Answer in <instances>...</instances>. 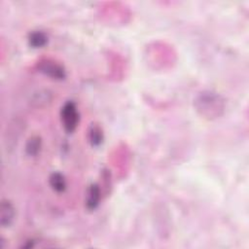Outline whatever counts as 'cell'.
I'll return each instance as SVG.
<instances>
[{
    "label": "cell",
    "instance_id": "obj_1",
    "mask_svg": "<svg viewBox=\"0 0 249 249\" xmlns=\"http://www.w3.org/2000/svg\"><path fill=\"white\" fill-rule=\"evenodd\" d=\"M198 110L203 115L213 116L218 113L219 109H222V103L217 95L212 93H203L197 100Z\"/></svg>",
    "mask_w": 249,
    "mask_h": 249
},
{
    "label": "cell",
    "instance_id": "obj_2",
    "mask_svg": "<svg viewBox=\"0 0 249 249\" xmlns=\"http://www.w3.org/2000/svg\"><path fill=\"white\" fill-rule=\"evenodd\" d=\"M62 123L67 133H72L79 124V113L73 101L66 102L61 111Z\"/></svg>",
    "mask_w": 249,
    "mask_h": 249
},
{
    "label": "cell",
    "instance_id": "obj_3",
    "mask_svg": "<svg viewBox=\"0 0 249 249\" xmlns=\"http://www.w3.org/2000/svg\"><path fill=\"white\" fill-rule=\"evenodd\" d=\"M16 217V211L13 203L8 199H2L0 204V225L2 228L10 227Z\"/></svg>",
    "mask_w": 249,
    "mask_h": 249
},
{
    "label": "cell",
    "instance_id": "obj_4",
    "mask_svg": "<svg viewBox=\"0 0 249 249\" xmlns=\"http://www.w3.org/2000/svg\"><path fill=\"white\" fill-rule=\"evenodd\" d=\"M39 70L54 79L62 80L66 77V71L64 67L59 64L50 60L42 61L39 64Z\"/></svg>",
    "mask_w": 249,
    "mask_h": 249
},
{
    "label": "cell",
    "instance_id": "obj_5",
    "mask_svg": "<svg viewBox=\"0 0 249 249\" xmlns=\"http://www.w3.org/2000/svg\"><path fill=\"white\" fill-rule=\"evenodd\" d=\"M52 99H53L52 94L47 90H43V91H38L37 93H35L33 95L31 102L34 107L42 108V107L48 106L49 103L52 102Z\"/></svg>",
    "mask_w": 249,
    "mask_h": 249
},
{
    "label": "cell",
    "instance_id": "obj_6",
    "mask_svg": "<svg viewBox=\"0 0 249 249\" xmlns=\"http://www.w3.org/2000/svg\"><path fill=\"white\" fill-rule=\"evenodd\" d=\"M100 199V187L96 184H93L90 186L88 190V196H87V208L90 210H94L98 207Z\"/></svg>",
    "mask_w": 249,
    "mask_h": 249
},
{
    "label": "cell",
    "instance_id": "obj_7",
    "mask_svg": "<svg viewBox=\"0 0 249 249\" xmlns=\"http://www.w3.org/2000/svg\"><path fill=\"white\" fill-rule=\"evenodd\" d=\"M50 186L58 193H63L66 189V181L65 176L60 172H54L49 179Z\"/></svg>",
    "mask_w": 249,
    "mask_h": 249
},
{
    "label": "cell",
    "instance_id": "obj_8",
    "mask_svg": "<svg viewBox=\"0 0 249 249\" xmlns=\"http://www.w3.org/2000/svg\"><path fill=\"white\" fill-rule=\"evenodd\" d=\"M42 147V141L39 136H32L26 145V152L30 157H36Z\"/></svg>",
    "mask_w": 249,
    "mask_h": 249
},
{
    "label": "cell",
    "instance_id": "obj_9",
    "mask_svg": "<svg viewBox=\"0 0 249 249\" xmlns=\"http://www.w3.org/2000/svg\"><path fill=\"white\" fill-rule=\"evenodd\" d=\"M47 41L48 37L43 32H33L29 36V42L33 48H42Z\"/></svg>",
    "mask_w": 249,
    "mask_h": 249
},
{
    "label": "cell",
    "instance_id": "obj_10",
    "mask_svg": "<svg viewBox=\"0 0 249 249\" xmlns=\"http://www.w3.org/2000/svg\"><path fill=\"white\" fill-rule=\"evenodd\" d=\"M103 140V133L99 126L93 125L89 131V141L93 146H99Z\"/></svg>",
    "mask_w": 249,
    "mask_h": 249
}]
</instances>
